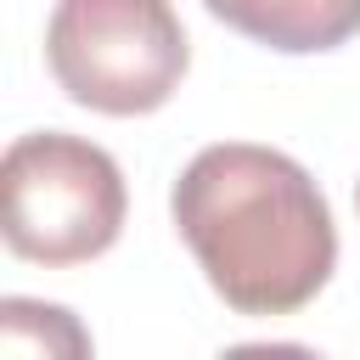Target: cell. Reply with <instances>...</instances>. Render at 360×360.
Listing matches in <instances>:
<instances>
[{
  "label": "cell",
  "mask_w": 360,
  "mask_h": 360,
  "mask_svg": "<svg viewBox=\"0 0 360 360\" xmlns=\"http://www.w3.org/2000/svg\"><path fill=\"white\" fill-rule=\"evenodd\" d=\"M202 281L236 315H298L338 270V225L309 169L276 146H202L169 197Z\"/></svg>",
  "instance_id": "cell-1"
},
{
  "label": "cell",
  "mask_w": 360,
  "mask_h": 360,
  "mask_svg": "<svg viewBox=\"0 0 360 360\" xmlns=\"http://www.w3.org/2000/svg\"><path fill=\"white\" fill-rule=\"evenodd\" d=\"M124 214H129V191L107 146L68 129H34L6 146L0 236L17 259L45 270L90 264L118 242Z\"/></svg>",
  "instance_id": "cell-2"
},
{
  "label": "cell",
  "mask_w": 360,
  "mask_h": 360,
  "mask_svg": "<svg viewBox=\"0 0 360 360\" xmlns=\"http://www.w3.org/2000/svg\"><path fill=\"white\" fill-rule=\"evenodd\" d=\"M45 68L68 101L107 118H141L180 90L191 45L169 0H56Z\"/></svg>",
  "instance_id": "cell-3"
},
{
  "label": "cell",
  "mask_w": 360,
  "mask_h": 360,
  "mask_svg": "<svg viewBox=\"0 0 360 360\" xmlns=\"http://www.w3.org/2000/svg\"><path fill=\"white\" fill-rule=\"evenodd\" d=\"M225 28H236L253 45L309 56L338 51L360 34V0H202Z\"/></svg>",
  "instance_id": "cell-4"
},
{
  "label": "cell",
  "mask_w": 360,
  "mask_h": 360,
  "mask_svg": "<svg viewBox=\"0 0 360 360\" xmlns=\"http://www.w3.org/2000/svg\"><path fill=\"white\" fill-rule=\"evenodd\" d=\"M354 208H360V180H354Z\"/></svg>",
  "instance_id": "cell-5"
}]
</instances>
